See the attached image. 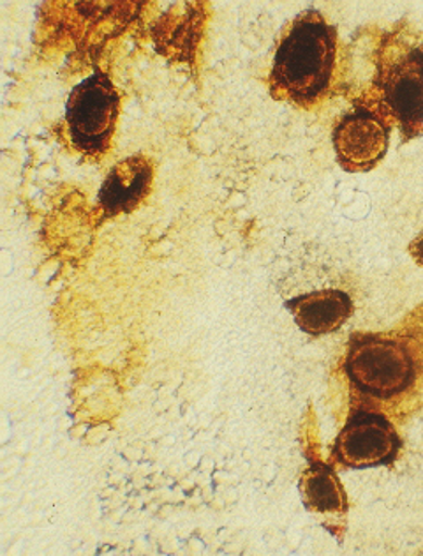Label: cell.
<instances>
[{
  "label": "cell",
  "instance_id": "cell-8",
  "mask_svg": "<svg viewBox=\"0 0 423 556\" xmlns=\"http://www.w3.org/2000/svg\"><path fill=\"white\" fill-rule=\"evenodd\" d=\"M298 329L306 334L326 336L337 332L352 315V301L343 290H320L286 301Z\"/></svg>",
  "mask_w": 423,
  "mask_h": 556
},
{
  "label": "cell",
  "instance_id": "cell-10",
  "mask_svg": "<svg viewBox=\"0 0 423 556\" xmlns=\"http://www.w3.org/2000/svg\"><path fill=\"white\" fill-rule=\"evenodd\" d=\"M409 255L413 256L414 262L423 267V231L414 241L409 244Z\"/></svg>",
  "mask_w": 423,
  "mask_h": 556
},
{
  "label": "cell",
  "instance_id": "cell-5",
  "mask_svg": "<svg viewBox=\"0 0 423 556\" xmlns=\"http://www.w3.org/2000/svg\"><path fill=\"white\" fill-rule=\"evenodd\" d=\"M400 447L402 440L386 415L355 408L335 439L332 457L344 467L363 470L392 465Z\"/></svg>",
  "mask_w": 423,
  "mask_h": 556
},
{
  "label": "cell",
  "instance_id": "cell-1",
  "mask_svg": "<svg viewBox=\"0 0 423 556\" xmlns=\"http://www.w3.org/2000/svg\"><path fill=\"white\" fill-rule=\"evenodd\" d=\"M371 87L357 106L371 110L405 142L423 135V30L409 22L386 30L372 53Z\"/></svg>",
  "mask_w": 423,
  "mask_h": 556
},
{
  "label": "cell",
  "instance_id": "cell-4",
  "mask_svg": "<svg viewBox=\"0 0 423 556\" xmlns=\"http://www.w3.org/2000/svg\"><path fill=\"white\" fill-rule=\"evenodd\" d=\"M120 96L108 75L95 72L73 87L66 104L70 142L89 156L108 151L118 117Z\"/></svg>",
  "mask_w": 423,
  "mask_h": 556
},
{
  "label": "cell",
  "instance_id": "cell-3",
  "mask_svg": "<svg viewBox=\"0 0 423 556\" xmlns=\"http://www.w3.org/2000/svg\"><path fill=\"white\" fill-rule=\"evenodd\" d=\"M344 371L360 396L388 403L411 392L419 382L422 350L409 336L352 334Z\"/></svg>",
  "mask_w": 423,
  "mask_h": 556
},
{
  "label": "cell",
  "instance_id": "cell-2",
  "mask_svg": "<svg viewBox=\"0 0 423 556\" xmlns=\"http://www.w3.org/2000/svg\"><path fill=\"white\" fill-rule=\"evenodd\" d=\"M337 70V29L318 10H306L293 20L279 41L270 94L302 109L320 104L334 87Z\"/></svg>",
  "mask_w": 423,
  "mask_h": 556
},
{
  "label": "cell",
  "instance_id": "cell-6",
  "mask_svg": "<svg viewBox=\"0 0 423 556\" xmlns=\"http://www.w3.org/2000/svg\"><path fill=\"white\" fill-rule=\"evenodd\" d=\"M390 132V124L371 110H351L335 124L332 135L338 165L357 174L376 168L388 152Z\"/></svg>",
  "mask_w": 423,
  "mask_h": 556
},
{
  "label": "cell",
  "instance_id": "cell-7",
  "mask_svg": "<svg viewBox=\"0 0 423 556\" xmlns=\"http://www.w3.org/2000/svg\"><path fill=\"white\" fill-rule=\"evenodd\" d=\"M152 172L151 161L143 156L127 157L120 161L103 182L99 191V203L104 217L132 213L134 208L151 193Z\"/></svg>",
  "mask_w": 423,
  "mask_h": 556
},
{
  "label": "cell",
  "instance_id": "cell-9",
  "mask_svg": "<svg viewBox=\"0 0 423 556\" xmlns=\"http://www.w3.org/2000/svg\"><path fill=\"white\" fill-rule=\"evenodd\" d=\"M302 500L307 509L320 514H344L348 498L334 468L324 463H310L298 482Z\"/></svg>",
  "mask_w": 423,
  "mask_h": 556
}]
</instances>
